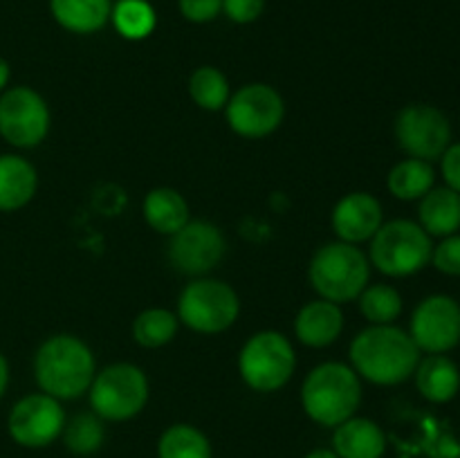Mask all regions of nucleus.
Instances as JSON below:
<instances>
[{
	"instance_id": "nucleus-25",
	"label": "nucleus",
	"mask_w": 460,
	"mask_h": 458,
	"mask_svg": "<svg viewBox=\"0 0 460 458\" xmlns=\"http://www.w3.org/2000/svg\"><path fill=\"white\" fill-rule=\"evenodd\" d=\"M178 314L166 308H146L135 317L133 339L144 348H162L178 335Z\"/></svg>"
},
{
	"instance_id": "nucleus-14",
	"label": "nucleus",
	"mask_w": 460,
	"mask_h": 458,
	"mask_svg": "<svg viewBox=\"0 0 460 458\" xmlns=\"http://www.w3.org/2000/svg\"><path fill=\"white\" fill-rule=\"evenodd\" d=\"M411 339L420 353L445 355L460 344V304L447 295H431L411 314Z\"/></svg>"
},
{
	"instance_id": "nucleus-30",
	"label": "nucleus",
	"mask_w": 460,
	"mask_h": 458,
	"mask_svg": "<svg viewBox=\"0 0 460 458\" xmlns=\"http://www.w3.org/2000/svg\"><path fill=\"white\" fill-rule=\"evenodd\" d=\"M431 263L438 272L460 277V233L445 236L431 251Z\"/></svg>"
},
{
	"instance_id": "nucleus-34",
	"label": "nucleus",
	"mask_w": 460,
	"mask_h": 458,
	"mask_svg": "<svg viewBox=\"0 0 460 458\" xmlns=\"http://www.w3.org/2000/svg\"><path fill=\"white\" fill-rule=\"evenodd\" d=\"M9 386V362L3 353H0V398L4 395Z\"/></svg>"
},
{
	"instance_id": "nucleus-23",
	"label": "nucleus",
	"mask_w": 460,
	"mask_h": 458,
	"mask_svg": "<svg viewBox=\"0 0 460 458\" xmlns=\"http://www.w3.org/2000/svg\"><path fill=\"white\" fill-rule=\"evenodd\" d=\"M436 184V171L431 162L416 160V157H407V160L398 162L394 169L389 171L386 178V187H389L391 196L398 200H420L425 193H429Z\"/></svg>"
},
{
	"instance_id": "nucleus-12",
	"label": "nucleus",
	"mask_w": 460,
	"mask_h": 458,
	"mask_svg": "<svg viewBox=\"0 0 460 458\" xmlns=\"http://www.w3.org/2000/svg\"><path fill=\"white\" fill-rule=\"evenodd\" d=\"M66 420L61 400L40 391L25 395L13 404L7 416V431L21 447L43 449L61 438Z\"/></svg>"
},
{
	"instance_id": "nucleus-5",
	"label": "nucleus",
	"mask_w": 460,
	"mask_h": 458,
	"mask_svg": "<svg viewBox=\"0 0 460 458\" xmlns=\"http://www.w3.org/2000/svg\"><path fill=\"white\" fill-rule=\"evenodd\" d=\"M434 242L418 223L407 218L382 223L371 238L368 260L382 274L394 278L411 277L431 260Z\"/></svg>"
},
{
	"instance_id": "nucleus-28",
	"label": "nucleus",
	"mask_w": 460,
	"mask_h": 458,
	"mask_svg": "<svg viewBox=\"0 0 460 458\" xmlns=\"http://www.w3.org/2000/svg\"><path fill=\"white\" fill-rule=\"evenodd\" d=\"M189 94L202 110H223L229 101V81L218 67L202 66L189 76Z\"/></svg>"
},
{
	"instance_id": "nucleus-20",
	"label": "nucleus",
	"mask_w": 460,
	"mask_h": 458,
	"mask_svg": "<svg viewBox=\"0 0 460 458\" xmlns=\"http://www.w3.org/2000/svg\"><path fill=\"white\" fill-rule=\"evenodd\" d=\"M418 225L429 236H452L460 229V193L449 187H434L420 198Z\"/></svg>"
},
{
	"instance_id": "nucleus-8",
	"label": "nucleus",
	"mask_w": 460,
	"mask_h": 458,
	"mask_svg": "<svg viewBox=\"0 0 460 458\" xmlns=\"http://www.w3.org/2000/svg\"><path fill=\"white\" fill-rule=\"evenodd\" d=\"M241 314V301L229 283L198 277L184 286L178 299V319L200 335H218L232 328Z\"/></svg>"
},
{
	"instance_id": "nucleus-21",
	"label": "nucleus",
	"mask_w": 460,
	"mask_h": 458,
	"mask_svg": "<svg viewBox=\"0 0 460 458\" xmlns=\"http://www.w3.org/2000/svg\"><path fill=\"white\" fill-rule=\"evenodd\" d=\"M144 218L157 233L173 236L191 220V214L182 193L171 187H157L144 198Z\"/></svg>"
},
{
	"instance_id": "nucleus-27",
	"label": "nucleus",
	"mask_w": 460,
	"mask_h": 458,
	"mask_svg": "<svg viewBox=\"0 0 460 458\" xmlns=\"http://www.w3.org/2000/svg\"><path fill=\"white\" fill-rule=\"evenodd\" d=\"M111 18L115 30L128 40H142L151 36L157 22L155 9L146 0H119L112 4Z\"/></svg>"
},
{
	"instance_id": "nucleus-13",
	"label": "nucleus",
	"mask_w": 460,
	"mask_h": 458,
	"mask_svg": "<svg viewBox=\"0 0 460 458\" xmlns=\"http://www.w3.org/2000/svg\"><path fill=\"white\" fill-rule=\"evenodd\" d=\"M169 238L171 265L187 277H207L211 269L218 268L227 251V241L220 227L207 220H189Z\"/></svg>"
},
{
	"instance_id": "nucleus-1",
	"label": "nucleus",
	"mask_w": 460,
	"mask_h": 458,
	"mask_svg": "<svg viewBox=\"0 0 460 458\" xmlns=\"http://www.w3.org/2000/svg\"><path fill=\"white\" fill-rule=\"evenodd\" d=\"M350 366L367 382L395 386L407 382L420 362V348L407 330L386 323L368 326L350 341Z\"/></svg>"
},
{
	"instance_id": "nucleus-32",
	"label": "nucleus",
	"mask_w": 460,
	"mask_h": 458,
	"mask_svg": "<svg viewBox=\"0 0 460 458\" xmlns=\"http://www.w3.org/2000/svg\"><path fill=\"white\" fill-rule=\"evenodd\" d=\"M180 12L191 22H209L223 12V0H180Z\"/></svg>"
},
{
	"instance_id": "nucleus-33",
	"label": "nucleus",
	"mask_w": 460,
	"mask_h": 458,
	"mask_svg": "<svg viewBox=\"0 0 460 458\" xmlns=\"http://www.w3.org/2000/svg\"><path fill=\"white\" fill-rule=\"evenodd\" d=\"M440 171L449 189L460 193V142L449 144L447 151L440 157Z\"/></svg>"
},
{
	"instance_id": "nucleus-24",
	"label": "nucleus",
	"mask_w": 460,
	"mask_h": 458,
	"mask_svg": "<svg viewBox=\"0 0 460 458\" xmlns=\"http://www.w3.org/2000/svg\"><path fill=\"white\" fill-rule=\"evenodd\" d=\"M157 458H211V443L198 427L178 422L157 440Z\"/></svg>"
},
{
	"instance_id": "nucleus-15",
	"label": "nucleus",
	"mask_w": 460,
	"mask_h": 458,
	"mask_svg": "<svg viewBox=\"0 0 460 458\" xmlns=\"http://www.w3.org/2000/svg\"><path fill=\"white\" fill-rule=\"evenodd\" d=\"M332 232L341 242L359 245L376 236L385 223L380 200L367 191H353L341 198L332 209Z\"/></svg>"
},
{
	"instance_id": "nucleus-22",
	"label": "nucleus",
	"mask_w": 460,
	"mask_h": 458,
	"mask_svg": "<svg viewBox=\"0 0 460 458\" xmlns=\"http://www.w3.org/2000/svg\"><path fill=\"white\" fill-rule=\"evenodd\" d=\"M49 12L63 30L72 34H94L108 22L111 0H49Z\"/></svg>"
},
{
	"instance_id": "nucleus-3",
	"label": "nucleus",
	"mask_w": 460,
	"mask_h": 458,
	"mask_svg": "<svg viewBox=\"0 0 460 458\" xmlns=\"http://www.w3.org/2000/svg\"><path fill=\"white\" fill-rule=\"evenodd\" d=\"M362 404V382L353 366L341 362H323L305 375L301 386V407L305 416L322 427L346 422Z\"/></svg>"
},
{
	"instance_id": "nucleus-26",
	"label": "nucleus",
	"mask_w": 460,
	"mask_h": 458,
	"mask_svg": "<svg viewBox=\"0 0 460 458\" xmlns=\"http://www.w3.org/2000/svg\"><path fill=\"white\" fill-rule=\"evenodd\" d=\"M61 438L75 456H93L106 440V427L97 413H76L75 418L66 420Z\"/></svg>"
},
{
	"instance_id": "nucleus-2",
	"label": "nucleus",
	"mask_w": 460,
	"mask_h": 458,
	"mask_svg": "<svg viewBox=\"0 0 460 458\" xmlns=\"http://www.w3.org/2000/svg\"><path fill=\"white\" fill-rule=\"evenodd\" d=\"M97 362L84 339L75 335H52L34 355V377L43 393L57 400H76L88 393Z\"/></svg>"
},
{
	"instance_id": "nucleus-9",
	"label": "nucleus",
	"mask_w": 460,
	"mask_h": 458,
	"mask_svg": "<svg viewBox=\"0 0 460 458\" xmlns=\"http://www.w3.org/2000/svg\"><path fill=\"white\" fill-rule=\"evenodd\" d=\"M229 128L245 139H263L272 135L286 117V101L268 84H247L229 97L225 106Z\"/></svg>"
},
{
	"instance_id": "nucleus-35",
	"label": "nucleus",
	"mask_w": 460,
	"mask_h": 458,
	"mask_svg": "<svg viewBox=\"0 0 460 458\" xmlns=\"http://www.w3.org/2000/svg\"><path fill=\"white\" fill-rule=\"evenodd\" d=\"M9 76H12V67H9V63L0 57V92H4V90H7Z\"/></svg>"
},
{
	"instance_id": "nucleus-16",
	"label": "nucleus",
	"mask_w": 460,
	"mask_h": 458,
	"mask_svg": "<svg viewBox=\"0 0 460 458\" xmlns=\"http://www.w3.org/2000/svg\"><path fill=\"white\" fill-rule=\"evenodd\" d=\"M341 330H344V313L332 301H310L295 317L296 339L310 348H326L335 344Z\"/></svg>"
},
{
	"instance_id": "nucleus-36",
	"label": "nucleus",
	"mask_w": 460,
	"mask_h": 458,
	"mask_svg": "<svg viewBox=\"0 0 460 458\" xmlns=\"http://www.w3.org/2000/svg\"><path fill=\"white\" fill-rule=\"evenodd\" d=\"M305 458H340V456H337V454L332 452V447L331 449H328V447H317V449H313V452L305 454Z\"/></svg>"
},
{
	"instance_id": "nucleus-6",
	"label": "nucleus",
	"mask_w": 460,
	"mask_h": 458,
	"mask_svg": "<svg viewBox=\"0 0 460 458\" xmlns=\"http://www.w3.org/2000/svg\"><path fill=\"white\" fill-rule=\"evenodd\" d=\"M88 398L93 413L103 422L133 420L148 402L146 373L128 362L108 364L94 373Z\"/></svg>"
},
{
	"instance_id": "nucleus-11",
	"label": "nucleus",
	"mask_w": 460,
	"mask_h": 458,
	"mask_svg": "<svg viewBox=\"0 0 460 458\" xmlns=\"http://www.w3.org/2000/svg\"><path fill=\"white\" fill-rule=\"evenodd\" d=\"M395 139L409 157L434 162L452 144V124L447 115L429 103H409L395 117Z\"/></svg>"
},
{
	"instance_id": "nucleus-18",
	"label": "nucleus",
	"mask_w": 460,
	"mask_h": 458,
	"mask_svg": "<svg viewBox=\"0 0 460 458\" xmlns=\"http://www.w3.org/2000/svg\"><path fill=\"white\" fill-rule=\"evenodd\" d=\"M39 175L30 160L13 153L0 155V211H18L34 198Z\"/></svg>"
},
{
	"instance_id": "nucleus-31",
	"label": "nucleus",
	"mask_w": 460,
	"mask_h": 458,
	"mask_svg": "<svg viewBox=\"0 0 460 458\" xmlns=\"http://www.w3.org/2000/svg\"><path fill=\"white\" fill-rule=\"evenodd\" d=\"M265 0H223V12L238 25L254 22L263 13Z\"/></svg>"
},
{
	"instance_id": "nucleus-29",
	"label": "nucleus",
	"mask_w": 460,
	"mask_h": 458,
	"mask_svg": "<svg viewBox=\"0 0 460 458\" xmlns=\"http://www.w3.org/2000/svg\"><path fill=\"white\" fill-rule=\"evenodd\" d=\"M359 310L371 326H386L394 323L402 313V296L394 286L386 283H373L362 290L358 296Z\"/></svg>"
},
{
	"instance_id": "nucleus-7",
	"label": "nucleus",
	"mask_w": 460,
	"mask_h": 458,
	"mask_svg": "<svg viewBox=\"0 0 460 458\" xmlns=\"http://www.w3.org/2000/svg\"><path fill=\"white\" fill-rule=\"evenodd\" d=\"M296 353L290 339L279 330H261L243 344L238 373L252 391L274 393L292 380Z\"/></svg>"
},
{
	"instance_id": "nucleus-17",
	"label": "nucleus",
	"mask_w": 460,
	"mask_h": 458,
	"mask_svg": "<svg viewBox=\"0 0 460 458\" xmlns=\"http://www.w3.org/2000/svg\"><path fill=\"white\" fill-rule=\"evenodd\" d=\"M332 452L340 458H382L386 452V436L377 422L353 416L335 427Z\"/></svg>"
},
{
	"instance_id": "nucleus-19",
	"label": "nucleus",
	"mask_w": 460,
	"mask_h": 458,
	"mask_svg": "<svg viewBox=\"0 0 460 458\" xmlns=\"http://www.w3.org/2000/svg\"><path fill=\"white\" fill-rule=\"evenodd\" d=\"M416 386L425 400L445 404L460 391V368L447 355H427L416 366Z\"/></svg>"
},
{
	"instance_id": "nucleus-10",
	"label": "nucleus",
	"mask_w": 460,
	"mask_h": 458,
	"mask_svg": "<svg viewBox=\"0 0 460 458\" xmlns=\"http://www.w3.org/2000/svg\"><path fill=\"white\" fill-rule=\"evenodd\" d=\"M49 133L48 101L30 85L0 92V137L16 148H34Z\"/></svg>"
},
{
	"instance_id": "nucleus-4",
	"label": "nucleus",
	"mask_w": 460,
	"mask_h": 458,
	"mask_svg": "<svg viewBox=\"0 0 460 458\" xmlns=\"http://www.w3.org/2000/svg\"><path fill=\"white\" fill-rule=\"evenodd\" d=\"M308 278L319 299L337 305L350 304L371 281V260L358 245L341 241L326 242L314 251Z\"/></svg>"
}]
</instances>
